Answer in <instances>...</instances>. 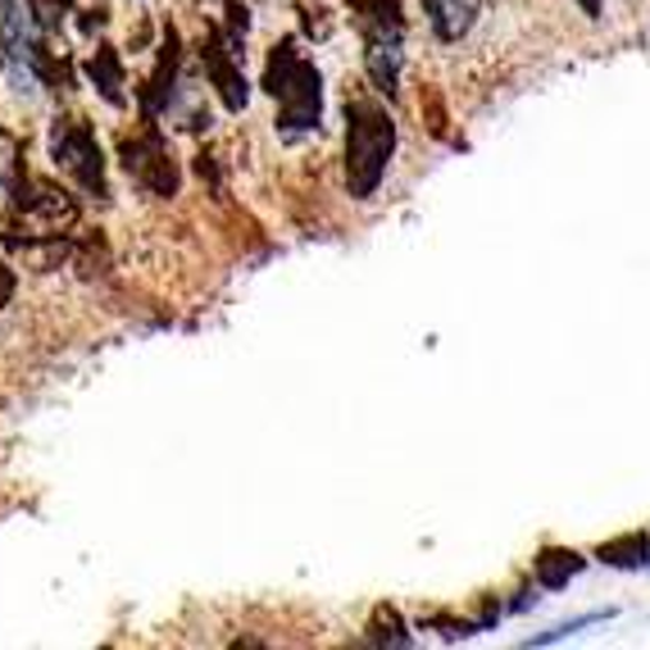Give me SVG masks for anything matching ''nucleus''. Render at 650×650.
Masks as SVG:
<instances>
[{
	"label": "nucleus",
	"instance_id": "obj_1",
	"mask_svg": "<svg viewBox=\"0 0 650 650\" xmlns=\"http://www.w3.org/2000/svg\"><path fill=\"white\" fill-rule=\"evenodd\" d=\"M396 156V119L373 96H346V187L369 200Z\"/></svg>",
	"mask_w": 650,
	"mask_h": 650
},
{
	"label": "nucleus",
	"instance_id": "obj_2",
	"mask_svg": "<svg viewBox=\"0 0 650 650\" xmlns=\"http://www.w3.org/2000/svg\"><path fill=\"white\" fill-rule=\"evenodd\" d=\"M264 91L278 100V128L287 137H300V132L319 128V119H323V78L306 56H300L296 37H282L273 46L269 69H264Z\"/></svg>",
	"mask_w": 650,
	"mask_h": 650
},
{
	"label": "nucleus",
	"instance_id": "obj_3",
	"mask_svg": "<svg viewBox=\"0 0 650 650\" xmlns=\"http://www.w3.org/2000/svg\"><path fill=\"white\" fill-rule=\"evenodd\" d=\"M50 160L64 173H73L91 196H110L106 191V164H100V146L82 119H60L50 128Z\"/></svg>",
	"mask_w": 650,
	"mask_h": 650
},
{
	"label": "nucleus",
	"instance_id": "obj_4",
	"mask_svg": "<svg viewBox=\"0 0 650 650\" xmlns=\"http://www.w3.org/2000/svg\"><path fill=\"white\" fill-rule=\"evenodd\" d=\"M123 169L146 187V191H156V196H173L178 191V164L169 156V146L156 128H146L141 137H128L123 141Z\"/></svg>",
	"mask_w": 650,
	"mask_h": 650
},
{
	"label": "nucleus",
	"instance_id": "obj_5",
	"mask_svg": "<svg viewBox=\"0 0 650 650\" xmlns=\"http://www.w3.org/2000/svg\"><path fill=\"white\" fill-rule=\"evenodd\" d=\"M237 50L241 46H232L223 28H210V37L200 41V60H206V73H210V82H214L228 114H241L246 100H250V82H246L241 64H237Z\"/></svg>",
	"mask_w": 650,
	"mask_h": 650
},
{
	"label": "nucleus",
	"instance_id": "obj_6",
	"mask_svg": "<svg viewBox=\"0 0 650 650\" xmlns=\"http://www.w3.org/2000/svg\"><path fill=\"white\" fill-rule=\"evenodd\" d=\"M582 573H587V556L573 546H541L532 556V582L541 591H564Z\"/></svg>",
	"mask_w": 650,
	"mask_h": 650
},
{
	"label": "nucleus",
	"instance_id": "obj_7",
	"mask_svg": "<svg viewBox=\"0 0 650 650\" xmlns=\"http://www.w3.org/2000/svg\"><path fill=\"white\" fill-rule=\"evenodd\" d=\"M350 14L364 41H406V10L400 0H350Z\"/></svg>",
	"mask_w": 650,
	"mask_h": 650
},
{
	"label": "nucleus",
	"instance_id": "obj_8",
	"mask_svg": "<svg viewBox=\"0 0 650 650\" xmlns=\"http://www.w3.org/2000/svg\"><path fill=\"white\" fill-rule=\"evenodd\" d=\"M596 560L606 569H619V573H641L650 569V532L632 528V532H619L610 541L596 546Z\"/></svg>",
	"mask_w": 650,
	"mask_h": 650
},
{
	"label": "nucleus",
	"instance_id": "obj_9",
	"mask_svg": "<svg viewBox=\"0 0 650 650\" xmlns=\"http://www.w3.org/2000/svg\"><path fill=\"white\" fill-rule=\"evenodd\" d=\"M423 14L437 32V41H460L478 23V0H423Z\"/></svg>",
	"mask_w": 650,
	"mask_h": 650
},
{
	"label": "nucleus",
	"instance_id": "obj_10",
	"mask_svg": "<svg viewBox=\"0 0 650 650\" xmlns=\"http://www.w3.org/2000/svg\"><path fill=\"white\" fill-rule=\"evenodd\" d=\"M364 69L382 96H396L400 69H406V50H400V41H364Z\"/></svg>",
	"mask_w": 650,
	"mask_h": 650
},
{
	"label": "nucleus",
	"instance_id": "obj_11",
	"mask_svg": "<svg viewBox=\"0 0 650 650\" xmlns=\"http://www.w3.org/2000/svg\"><path fill=\"white\" fill-rule=\"evenodd\" d=\"M619 610H587V614H573V619H564V623H556V628H546V632H532V637H523V646L532 650V646H560V641H569V637H582L587 628H600V623H610Z\"/></svg>",
	"mask_w": 650,
	"mask_h": 650
},
{
	"label": "nucleus",
	"instance_id": "obj_12",
	"mask_svg": "<svg viewBox=\"0 0 650 650\" xmlns=\"http://www.w3.org/2000/svg\"><path fill=\"white\" fill-rule=\"evenodd\" d=\"M87 69H91V82L100 87V96H106L110 106H123V91H119V87H123V69H119V56H114V50L100 46L96 60H91Z\"/></svg>",
	"mask_w": 650,
	"mask_h": 650
},
{
	"label": "nucleus",
	"instance_id": "obj_13",
	"mask_svg": "<svg viewBox=\"0 0 650 650\" xmlns=\"http://www.w3.org/2000/svg\"><path fill=\"white\" fill-rule=\"evenodd\" d=\"M364 641H373V646H414V637H410V628L400 623V614L396 610H378L373 614V623H369V637Z\"/></svg>",
	"mask_w": 650,
	"mask_h": 650
},
{
	"label": "nucleus",
	"instance_id": "obj_14",
	"mask_svg": "<svg viewBox=\"0 0 650 650\" xmlns=\"http://www.w3.org/2000/svg\"><path fill=\"white\" fill-rule=\"evenodd\" d=\"M10 291H14V273H10V264L0 260V306H6L10 300Z\"/></svg>",
	"mask_w": 650,
	"mask_h": 650
},
{
	"label": "nucleus",
	"instance_id": "obj_15",
	"mask_svg": "<svg viewBox=\"0 0 650 650\" xmlns=\"http://www.w3.org/2000/svg\"><path fill=\"white\" fill-rule=\"evenodd\" d=\"M587 19H606V0H578Z\"/></svg>",
	"mask_w": 650,
	"mask_h": 650
}]
</instances>
